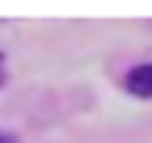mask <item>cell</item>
<instances>
[{
	"mask_svg": "<svg viewBox=\"0 0 152 143\" xmlns=\"http://www.w3.org/2000/svg\"><path fill=\"white\" fill-rule=\"evenodd\" d=\"M3 76H6V64H3V55H0V82H3Z\"/></svg>",
	"mask_w": 152,
	"mask_h": 143,
	"instance_id": "3",
	"label": "cell"
},
{
	"mask_svg": "<svg viewBox=\"0 0 152 143\" xmlns=\"http://www.w3.org/2000/svg\"><path fill=\"white\" fill-rule=\"evenodd\" d=\"M128 92L137 95V98H152V64H140V67H134L128 73Z\"/></svg>",
	"mask_w": 152,
	"mask_h": 143,
	"instance_id": "1",
	"label": "cell"
},
{
	"mask_svg": "<svg viewBox=\"0 0 152 143\" xmlns=\"http://www.w3.org/2000/svg\"><path fill=\"white\" fill-rule=\"evenodd\" d=\"M0 143H15V137H12V134H3V131H0Z\"/></svg>",
	"mask_w": 152,
	"mask_h": 143,
	"instance_id": "2",
	"label": "cell"
}]
</instances>
